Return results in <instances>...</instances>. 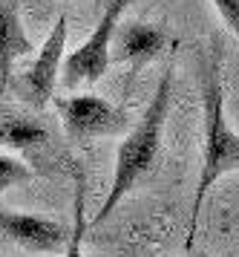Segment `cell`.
Instances as JSON below:
<instances>
[{
	"label": "cell",
	"instance_id": "obj_1",
	"mask_svg": "<svg viewBox=\"0 0 239 257\" xmlns=\"http://www.w3.org/2000/svg\"><path fill=\"white\" fill-rule=\"evenodd\" d=\"M202 104H205V139H202V174L196 182V199H193V220L187 231V248L193 245L202 202L207 191L216 185L225 174H233L239 168V136L228 124L225 113V52L222 44H213V52L202 72Z\"/></svg>",
	"mask_w": 239,
	"mask_h": 257
},
{
	"label": "cell",
	"instance_id": "obj_2",
	"mask_svg": "<svg viewBox=\"0 0 239 257\" xmlns=\"http://www.w3.org/2000/svg\"><path fill=\"white\" fill-rule=\"evenodd\" d=\"M170 90H173V67H167L161 72L159 87H156V93L150 98L144 116L138 118L136 127L130 130L127 139L118 145L113 185H110V194H107L98 217L92 222L107 220L115 205L153 171V165H156L159 151H161V139H164V121H167V110H170Z\"/></svg>",
	"mask_w": 239,
	"mask_h": 257
},
{
	"label": "cell",
	"instance_id": "obj_3",
	"mask_svg": "<svg viewBox=\"0 0 239 257\" xmlns=\"http://www.w3.org/2000/svg\"><path fill=\"white\" fill-rule=\"evenodd\" d=\"M133 0H110L104 9L101 21L95 24L90 38L81 44L75 52H69L61 61V87L64 90H78L81 84H95L110 67V47H113L115 29L121 24V15Z\"/></svg>",
	"mask_w": 239,
	"mask_h": 257
},
{
	"label": "cell",
	"instance_id": "obj_4",
	"mask_svg": "<svg viewBox=\"0 0 239 257\" xmlns=\"http://www.w3.org/2000/svg\"><path fill=\"white\" fill-rule=\"evenodd\" d=\"M67 29H69V18L64 12V15H58L55 26L49 29L44 47L38 49V55L32 58V64L15 81L18 95H21L23 101H29L32 107H46L52 101V95H55L61 61L67 55Z\"/></svg>",
	"mask_w": 239,
	"mask_h": 257
},
{
	"label": "cell",
	"instance_id": "obj_5",
	"mask_svg": "<svg viewBox=\"0 0 239 257\" xmlns=\"http://www.w3.org/2000/svg\"><path fill=\"white\" fill-rule=\"evenodd\" d=\"M61 121L72 139H98V136H118L130 127V118L121 107L110 104L95 93H81L69 98H55Z\"/></svg>",
	"mask_w": 239,
	"mask_h": 257
},
{
	"label": "cell",
	"instance_id": "obj_6",
	"mask_svg": "<svg viewBox=\"0 0 239 257\" xmlns=\"http://www.w3.org/2000/svg\"><path fill=\"white\" fill-rule=\"evenodd\" d=\"M0 234L35 254H58L67 245L69 228H64L58 220L26 211H0Z\"/></svg>",
	"mask_w": 239,
	"mask_h": 257
},
{
	"label": "cell",
	"instance_id": "obj_7",
	"mask_svg": "<svg viewBox=\"0 0 239 257\" xmlns=\"http://www.w3.org/2000/svg\"><path fill=\"white\" fill-rule=\"evenodd\" d=\"M115 38H118V61H124L136 70L156 61L167 47V32L161 26L144 24V21H130L124 26L118 24Z\"/></svg>",
	"mask_w": 239,
	"mask_h": 257
},
{
	"label": "cell",
	"instance_id": "obj_8",
	"mask_svg": "<svg viewBox=\"0 0 239 257\" xmlns=\"http://www.w3.org/2000/svg\"><path fill=\"white\" fill-rule=\"evenodd\" d=\"M35 47L18 15V0H0V84L12 87L15 64L32 55Z\"/></svg>",
	"mask_w": 239,
	"mask_h": 257
},
{
	"label": "cell",
	"instance_id": "obj_9",
	"mask_svg": "<svg viewBox=\"0 0 239 257\" xmlns=\"http://www.w3.org/2000/svg\"><path fill=\"white\" fill-rule=\"evenodd\" d=\"M49 142V130L26 116H3L0 118V145L12 151H35Z\"/></svg>",
	"mask_w": 239,
	"mask_h": 257
},
{
	"label": "cell",
	"instance_id": "obj_10",
	"mask_svg": "<svg viewBox=\"0 0 239 257\" xmlns=\"http://www.w3.org/2000/svg\"><path fill=\"white\" fill-rule=\"evenodd\" d=\"M84 234H87V211H84V174L75 171V202H72V228H69L64 257H84Z\"/></svg>",
	"mask_w": 239,
	"mask_h": 257
},
{
	"label": "cell",
	"instance_id": "obj_11",
	"mask_svg": "<svg viewBox=\"0 0 239 257\" xmlns=\"http://www.w3.org/2000/svg\"><path fill=\"white\" fill-rule=\"evenodd\" d=\"M29 176H32V168H29L26 162L0 153V194H3L6 188L18 185V182H26Z\"/></svg>",
	"mask_w": 239,
	"mask_h": 257
},
{
	"label": "cell",
	"instance_id": "obj_12",
	"mask_svg": "<svg viewBox=\"0 0 239 257\" xmlns=\"http://www.w3.org/2000/svg\"><path fill=\"white\" fill-rule=\"evenodd\" d=\"M213 6H216L219 18L225 21V26L236 35V29H239V0H213Z\"/></svg>",
	"mask_w": 239,
	"mask_h": 257
}]
</instances>
